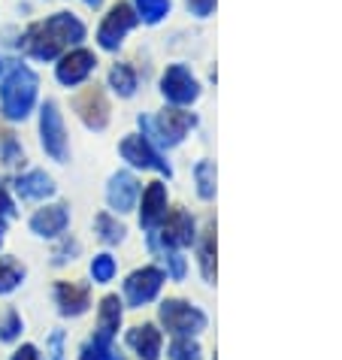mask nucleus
<instances>
[{"instance_id":"obj_1","label":"nucleus","mask_w":342,"mask_h":360,"mask_svg":"<svg viewBox=\"0 0 342 360\" xmlns=\"http://www.w3.org/2000/svg\"><path fill=\"white\" fill-rule=\"evenodd\" d=\"M85 34H88V27L82 18L76 13H70V9H58V13L27 25V31L18 37V46L34 61H58L67 49L82 46Z\"/></svg>"},{"instance_id":"obj_2","label":"nucleus","mask_w":342,"mask_h":360,"mask_svg":"<svg viewBox=\"0 0 342 360\" xmlns=\"http://www.w3.org/2000/svg\"><path fill=\"white\" fill-rule=\"evenodd\" d=\"M39 97V76L27 64L15 61L9 73L0 79V115L9 122H22L34 112Z\"/></svg>"},{"instance_id":"obj_3","label":"nucleus","mask_w":342,"mask_h":360,"mask_svg":"<svg viewBox=\"0 0 342 360\" xmlns=\"http://www.w3.org/2000/svg\"><path fill=\"white\" fill-rule=\"evenodd\" d=\"M139 25V15L134 13L130 0H118V4L109 6V13L100 18L97 25V46L103 52H115L118 46L125 43V37Z\"/></svg>"},{"instance_id":"obj_4","label":"nucleus","mask_w":342,"mask_h":360,"mask_svg":"<svg viewBox=\"0 0 342 360\" xmlns=\"http://www.w3.org/2000/svg\"><path fill=\"white\" fill-rule=\"evenodd\" d=\"M143 136L148 139V143H164V146H176L179 139H182L191 127H194V115L185 112V109H164L155 122L152 118H143Z\"/></svg>"},{"instance_id":"obj_5","label":"nucleus","mask_w":342,"mask_h":360,"mask_svg":"<svg viewBox=\"0 0 342 360\" xmlns=\"http://www.w3.org/2000/svg\"><path fill=\"white\" fill-rule=\"evenodd\" d=\"M39 136H43L46 155H52L55 161H67V127L61 106L55 100H46L39 106Z\"/></svg>"},{"instance_id":"obj_6","label":"nucleus","mask_w":342,"mask_h":360,"mask_svg":"<svg viewBox=\"0 0 342 360\" xmlns=\"http://www.w3.org/2000/svg\"><path fill=\"white\" fill-rule=\"evenodd\" d=\"M94 70H97V55L91 52V49H85V46H73V49H67V52L58 58L55 79L61 85H67V88H76V85H82Z\"/></svg>"},{"instance_id":"obj_7","label":"nucleus","mask_w":342,"mask_h":360,"mask_svg":"<svg viewBox=\"0 0 342 360\" xmlns=\"http://www.w3.org/2000/svg\"><path fill=\"white\" fill-rule=\"evenodd\" d=\"M73 109L79 112L85 127H91V131H103L109 124V100L103 94V88H85V91H79L76 100H73Z\"/></svg>"},{"instance_id":"obj_8","label":"nucleus","mask_w":342,"mask_h":360,"mask_svg":"<svg viewBox=\"0 0 342 360\" xmlns=\"http://www.w3.org/2000/svg\"><path fill=\"white\" fill-rule=\"evenodd\" d=\"M160 91H164V97L170 100V103L185 106V103H191V100H197L200 85H197V79L191 76L188 67L173 64V67L164 70V79H160Z\"/></svg>"},{"instance_id":"obj_9","label":"nucleus","mask_w":342,"mask_h":360,"mask_svg":"<svg viewBox=\"0 0 342 360\" xmlns=\"http://www.w3.org/2000/svg\"><path fill=\"white\" fill-rule=\"evenodd\" d=\"M160 318H164V324L173 330V333H182V336L197 333V330H203V324H206L203 312L191 309L188 303H179V300H170V303L160 306Z\"/></svg>"},{"instance_id":"obj_10","label":"nucleus","mask_w":342,"mask_h":360,"mask_svg":"<svg viewBox=\"0 0 342 360\" xmlns=\"http://www.w3.org/2000/svg\"><path fill=\"white\" fill-rule=\"evenodd\" d=\"M118 152H122L125 161H130L134 167H143V169L155 167V169H164V173H170L167 161H160L155 143H148L146 136H125L122 146H118Z\"/></svg>"},{"instance_id":"obj_11","label":"nucleus","mask_w":342,"mask_h":360,"mask_svg":"<svg viewBox=\"0 0 342 360\" xmlns=\"http://www.w3.org/2000/svg\"><path fill=\"white\" fill-rule=\"evenodd\" d=\"M160 282H164V276H160V269L155 266H146V269H139V273H134L127 278V285H125V294L130 303H146V300H152L158 294V288Z\"/></svg>"},{"instance_id":"obj_12","label":"nucleus","mask_w":342,"mask_h":360,"mask_svg":"<svg viewBox=\"0 0 342 360\" xmlns=\"http://www.w3.org/2000/svg\"><path fill=\"white\" fill-rule=\"evenodd\" d=\"M139 197V182L130 173H118L113 176V185H109V203L118 212H125V209L134 206V200Z\"/></svg>"},{"instance_id":"obj_13","label":"nucleus","mask_w":342,"mask_h":360,"mask_svg":"<svg viewBox=\"0 0 342 360\" xmlns=\"http://www.w3.org/2000/svg\"><path fill=\"white\" fill-rule=\"evenodd\" d=\"M167 215V188L160 182H152L143 191V224H158Z\"/></svg>"},{"instance_id":"obj_14","label":"nucleus","mask_w":342,"mask_h":360,"mask_svg":"<svg viewBox=\"0 0 342 360\" xmlns=\"http://www.w3.org/2000/svg\"><path fill=\"white\" fill-rule=\"evenodd\" d=\"M118 321H122V303H118V297H106L103 303H100V324H97V345H109V339L118 330Z\"/></svg>"},{"instance_id":"obj_15","label":"nucleus","mask_w":342,"mask_h":360,"mask_svg":"<svg viewBox=\"0 0 342 360\" xmlns=\"http://www.w3.org/2000/svg\"><path fill=\"white\" fill-rule=\"evenodd\" d=\"M191 236H194V224H191V218L182 212V209H173V212L167 215V221H164V243L185 245V243H191Z\"/></svg>"},{"instance_id":"obj_16","label":"nucleus","mask_w":342,"mask_h":360,"mask_svg":"<svg viewBox=\"0 0 342 360\" xmlns=\"http://www.w3.org/2000/svg\"><path fill=\"white\" fill-rule=\"evenodd\" d=\"M34 230L43 236H55L61 233L64 224H67V206H49V209H39L34 215Z\"/></svg>"},{"instance_id":"obj_17","label":"nucleus","mask_w":342,"mask_h":360,"mask_svg":"<svg viewBox=\"0 0 342 360\" xmlns=\"http://www.w3.org/2000/svg\"><path fill=\"white\" fill-rule=\"evenodd\" d=\"M130 345L137 348L139 354H143L146 360H158V352H160V333L155 327H137V330H130Z\"/></svg>"},{"instance_id":"obj_18","label":"nucleus","mask_w":342,"mask_h":360,"mask_svg":"<svg viewBox=\"0 0 342 360\" xmlns=\"http://www.w3.org/2000/svg\"><path fill=\"white\" fill-rule=\"evenodd\" d=\"M58 303H61L64 312H73V315H79V312H82V309L88 306V288H82V285H73V282L58 285Z\"/></svg>"},{"instance_id":"obj_19","label":"nucleus","mask_w":342,"mask_h":360,"mask_svg":"<svg viewBox=\"0 0 342 360\" xmlns=\"http://www.w3.org/2000/svg\"><path fill=\"white\" fill-rule=\"evenodd\" d=\"M15 188L22 197H46V194H52V179L46 173H39V169H31V173H25L18 179Z\"/></svg>"},{"instance_id":"obj_20","label":"nucleus","mask_w":342,"mask_h":360,"mask_svg":"<svg viewBox=\"0 0 342 360\" xmlns=\"http://www.w3.org/2000/svg\"><path fill=\"white\" fill-rule=\"evenodd\" d=\"M130 6L139 15V22H146V25L164 22L170 13V0H130Z\"/></svg>"},{"instance_id":"obj_21","label":"nucleus","mask_w":342,"mask_h":360,"mask_svg":"<svg viewBox=\"0 0 342 360\" xmlns=\"http://www.w3.org/2000/svg\"><path fill=\"white\" fill-rule=\"evenodd\" d=\"M109 88L118 91L122 97H130L137 91V70L130 64H115L109 70Z\"/></svg>"},{"instance_id":"obj_22","label":"nucleus","mask_w":342,"mask_h":360,"mask_svg":"<svg viewBox=\"0 0 342 360\" xmlns=\"http://www.w3.org/2000/svg\"><path fill=\"white\" fill-rule=\"evenodd\" d=\"M18 282H22V266L15 261H0V294L13 291Z\"/></svg>"},{"instance_id":"obj_23","label":"nucleus","mask_w":342,"mask_h":360,"mask_svg":"<svg viewBox=\"0 0 342 360\" xmlns=\"http://www.w3.org/2000/svg\"><path fill=\"white\" fill-rule=\"evenodd\" d=\"M0 155H4V164H6V167H15V164L25 161V152L18 148V143L13 139V134L4 136V148H0Z\"/></svg>"},{"instance_id":"obj_24","label":"nucleus","mask_w":342,"mask_h":360,"mask_svg":"<svg viewBox=\"0 0 342 360\" xmlns=\"http://www.w3.org/2000/svg\"><path fill=\"white\" fill-rule=\"evenodd\" d=\"M215 167L209 164V161H203L197 167V179H200V194L203 197H213V185H215Z\"/></svg>"},{"instance_id":"obj_25","label":"nucleus","mask_w":342,"mask_h":360,"mask_svg":"<svg viewBox=\"0 0 342 360\" xmlns=\"http://www.w3.org/2000/svg\"><path fill=\"white\" fill-rule=\"evenodd\" d=\"M94 278L97 282H109L113 278V273H115V261L109 255H100V257H94Z\"/></svg>"},{"instance_id":"obj_26","label":"nucleus","mask_w":342,"mask_h":360,"mask_svg":"<svg viewBox=\"0 0 342 360\" xmlns=\"http://www.w3.org/2000/svg\"><path fill=\"white\" fill-rule=\"evenodd\" d=\"M97 224L103 227V239H109V243L122 239V233H125V230L118 227V224H113V218H109V215H100V218H97Z\"/></svg>"},{"instance_id":"obj_27","label":"nucleus","mask_w":342,"mask_h":360,"mask_svg":"<svg viewBox=\"0 0 342 360\" xmlns=\"http://www.w3.org/2000/svg\"><path fill=\"white\" fill-rule=\"evenodd\" d=\"M173 360H200V357H197V345H191V342H176V345H173Z\"/></svg>"},{"instance_id":"obj_28","label":"nucleus","mask_w":342,"mask_h":360,"mask_svg":"<svg viewBox=\"0 0 342 360\" xmlns=\"http://www.w3.org/2000/svg\"><path fill=\"white\" fill-rule=\"evenodd\" d=\"M185 4H188L191 13L200 15V18H206V15L215 9V0H185Z\"/></svg>"},{"instance_id":"obj_29","label":"nucleus","mask_w":342,"mask_h":360,"mask_svg":"<svg viewBox=\"0 0 342 360\" xmlns=\"http://www.w3.org/2000/svg\"><path fill=\"white\" fill-rule=\"evenodd\" d=\"M15 333H18V315L9 312L6 315V324H4V339H13Z\"/></svg>"},{"instance_id":"obj_30","label":"nucleus","mask_w":342,"mask_h":360,"mask_svg":"<svg viewBox=\"0 0 342 360\" xmlns=\"http://www.w3.org/2000/svg\"><path fill=\"white\" fill-rule=\"evenodd\" d=\"M13 360H39V354H37L34 345H25V348H18Z\"/></svg>"},{"instance_id":"obj_31","label":"nucleus","mask_w":342,"mask_h":360,"mask_svg":"<svg viewBox=\"0 0 342 360\" xmlns=\"http://www.w3.org/2000/svg\"><path fill=\"white\" fill-rule=\"evenodd\" d=\"M13 209V203H9V194H6V188L0 185V212H9Z\"/></svg>"},{"instance_id":"obj_32","label":"nucleus","mask_w":342,"mask_h":360,"mask_svg":"<svg viewBox=\"0 0 342 360\" xmlns=\"http://www.w3.org/2000/svg\"><path fill=\"white\" fill-rule=\"evenodd\" d=\"M15 61H13V58H6V55H0V79H4L6 73H9V67H13Z\"/></svg>"},{"instance_id":"obj_33","label":"nucleus","mask_w":342,"mask_h":360,"mask_svg":"<svg viewBox=\"0 0 342 360\" xmlns=\"http://www.w3.org/2000/svg\"><path fill=\"white\" fill-rule=\"evenodd\" d=\"M82 4H85L88 9H100V6H103V0H82Z\"/></svg>"},{"instance_id":"obj_34","label":"nucleus","mask_w":342,"mask_h":360,"mask_svg":"<svg viewBox=\"0 0 342 360\" xmlns=\"http://www.w3.org/2000/svg\"><path fill=\"white\" fill-rule=\"evenodd\" d=\"M0 239H4V224H0Z\"/></svg>"}]
</instances>
